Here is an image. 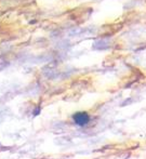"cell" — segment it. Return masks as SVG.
I'll return each instance as SVG.
<instances>
[{"label":"cell","instance_id":"6da1fadb","mask_svg":"<svg viewBox=\"0 0 146 159\" xmlns=\"http://www.w3.org/2000/svg\"><path fill=\"white\" fill-rule=\"evenodd\" d=\"M73 119H74V122H75L77 126L84 127L89 124L90 116L88 115L87 113H84V111H80V113H76L75 115L73 116Z\"/></svg>","mask_w":146,"mask_h":159}]
</instances>
